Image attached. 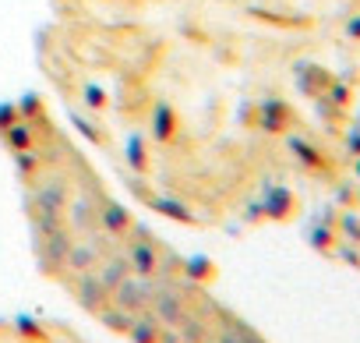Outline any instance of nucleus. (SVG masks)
I'll use <instances>...</instances> for the list:
<instances>
[{"label": "nucleus", "mask_w": 360, "mask_h": 343, "mask_svg": "<svg viewBox=\"0 0 360 343\" xmlns=\"http://www.w3.org/2000/svg\"><path fill=\"white\" fill-rule=\"evenodd\" d=\"M124 156H127V166L134 174H145L148 170V145H145V135L131 131L127 135V145H124Z\"/></svg>", "instance_id": "17"}, {"label": "nucleus", "mask_w": 360, "mask_h": 343, "mask_svg": "<svg viewBox=\"0 0 360 343\" xmlns=\"http://www.w3.org/2000/svg\"><path fill=\"white\" fill-rule=\"evenodd\" d=\"M353 170H356V177H360V156H356V166H353Z\"/></svg>", "instance_id": "35"}, {"label": "nucleus", "mask_w": 360, "mask_h": 343, "mask_svg": "<svg viewBox=\"0 0 360 343\" xmlns=\"http://www.w3.org/2000/svg\"><path fill=\"white\" fill-rule=\"evenodd\" d=\"M173 135H176V113L169 103H159L152 110V142L166 145V142H173Z\"/></svg>", "instance_id": "10"}, {"label": "nucleus", "mask_w": 360, "mask_h": 343, "mask_svg": "<svg viewBox=\"0 0 360 343\" xmlns=\"http://www.w3.org/2000/svg\"><path fill=\"white\" fill-rule=\"evenodd\" d=\"M124 258H127V266H131V273L134 276H155L159 273V248H155V241L148 237V230L145 227H131V241H127V251H124Z\"/></svg>", "instance_id": "2"}, {"label": "nucleus", "mask_w": 360, "mask_h": 343, "mask_svg": "<svg viewBox=\"0 0 360 343\" xmlns=\"http://www.w3.org/2000/svg\"><path fill=\"white\" fill-rule=\"evenodd\" d=\"M262 216H265V213H262V199H258V202L248 206V220H262Z\"/></svg>", "instance_id": "32"}, {"label": "nucleus", "mask_w": 360, "mask_h": 343, "mask_svg": "<svg viewBox=\"0 0 360 343\" xmlns=\"http://www.w3.org/2000/svg\"><path fill=\"white\" fill-rule=\"evenodd\" d=\"M180 329V343H205L209 339V329H205V322H198V318H184V322H180L176 325Z\"/></svg>", "instance_id": "23"}, {"label": "nucleus", "mask_w": 360, "mask_h": 343, "mask_svg": "<svg viewBox=\"0 0 360 343\" xmlns=\"http://www.w3.org/2000/svg\"><path fill=\"white\" fill-rule=\"evenodd\" d=\"M75 294H78L82 308H89V311H96V315H99V311L110 304V290L99 283V276H96V273H78Z\"/></svg>", "instance_id": "6"}, {"label": "nucleus", "mask_w": 360, "mask_h": 343, "mask_svg": "<svg viewBox=\"0 0 360 343\" xmlns=\"http://www.w3.org/2000/svg\"><path fill=\"white\" fill-rule=\"evenodd\" d=\"M148 311L155 315V322L159 325H180L188 318V301H184V294H180L173 283H155V290H152V301H148Z\"/></svg>", "instance_id": "1"}, {"label": "nucleus", "mask_w": 360, "mask_h": 343, "mask_svg": "<svg viewBox=\"0 0 360 343\" xmlns=\"http://www.w3.org/2000/svg\"><path fill=\"white\" fill-rule=\"evenodd\" d=\"M307 241H311V248H318V251H332V248H335V230L325 227V223H314V227L307 230Z\"/></svg>", "instance_id": "24"}, {"label": "nucleus", "mask_w": 360, "mask_h": 343, "mask_svg": "<svg viewBox=\"0 0 360 343\" xmlns=\"http://www.w3.org/2000/svg\"><path fill=\"white\" fill-rule=\"evenodd\" d=\"M339 230H342L349 241H360V220H356V216H349V213H346V216L339 220Z\"/></svg>", "instance_id": "29"}, {"label": "nucleus", "mask_w": 360, "mask_h": 343, "mask_svg": "<svg viewBox=\"0 0 360 343\" xmlns=\"http://www.w3.org/2000/svg\"><path fill=\"white\" fill-rule=\"evenodd\" d=\"M159 343H180V332H176L173 325H162V329H159Z\"/></svg>", "instance_id": "31"}, {"label": "nucleus", "mask_w": 360, "mask_h": 343, "mask_svg": "<svg viewBox=\"0 0 360 343\" xmlns=\"http://www.w3.org/2000/svg\"><path fill=\"white\" fill-rule=\"evenodd\" d=\"M356 199H360V195H356Z\"/></svg>", "instance_id": "36"}, {"label": "nucleus", "mask_w": 360, "mask_h": 343, "mask_svg": "<svg viewBox=\"0 0 360 343\" xmlns=\"http://www.w3.org/2000/svg\"><path fill=\"white\" fill-rule=\"evenodd\" d=\"M216 343H262L251 329H244L240 322H230L226 329H219L216 332Z\"/></svg>", "instance_id": "22"}, {"label": "nucleus", "mask_w": 360, "mask_h": 343, "mask_svg": "<svg viewBox=\"0 0 360 343\" xmlns=\"http://www.w3.org/2000/svg\"><path fill=\"white\" fill-rule=\"evenodd\" d=\"M339 255H342L346 262H353V266H360V255H356V248H342Z\"/></svg>", "instance_id": "33"}, {"label": "nucleus", "mask_w": 360, "mask_h": 343, "mask_svg": "<svg viewBox=\"0 0 360 343\" xmlns=\"http://www.w3.org/2000/svg\"><path fill=\"white\" fill-rule=\"evenodd\" d=\"M159 322H155V315L145 308V311H138L134 315V322H131V329H127V336H131V343H159Z\"/></svg>", "instance_id": "13"}, {"label": "nucleus", "mask_w": 360, "mask_h": 343, "mask_svg": "<svg viewBox=\"0 0 360 343\" xmlns=\"http://www.w3.org/2000/svg\"><path fill=\"white\" fill-rule=\"evenodd\" d=\"M99 258H103V255L96 251V244H71L64 266H71L75 273H92V269L99 266Z\"/></svg>", "instance_id": "16"}, {"label": "nucleus", "mask_w": 360, "mask_h": 343, "mask_svg": "<svg viewBox=\"0 0 360 343\" xmlns=\"http://www.w3.org/2000/svg\"><path fill=\"white\" fill-rule=\"evenodd\" d=\"M15 163H18V170L25 177H32L36 170H39V152L36 149H22V152H15Z\"/></svg>", "instance_id": "26"}, {"label": "nucleus", "mask_w": 360, "mask_h": 343, "mask_svg": "<svg viewBox=\"0 0 360 343\" xmlns=\"http://www.w3.org/2000/svg\"><path fill=\"white\" fill-rule=\"evenodd\" d=\"M127 273H131V266H127L124 255H106V258H99V273H96V276H99V283H103L106 290H113Z\"/></svg>", "instance_id": "15"}, {"label": "nucleus", "mask_w": 360, "mask_h": 343, "mask_svg": "<svg viewBox=\"0 0 360 343\" xmlns=\"http://www.w3.org/2000/svg\"><path fill=\"white\" fill-rule=\"evenodd\" d=\"M99 322H103L106 329H113V332H124V336H127V329H131L134 315H131V311H124V308H117V304H106V308L99 311Z\"/></svg>", "instance_id": "20"}, {"label": "nucleus", "mask_w": 360, "mask_h": 343, "mask_svg": "<svg viewBox=\"0 0 360 343\" xmlns=\"http://www.w3.org/2000/svg\"><path fill=\"white\" fill-rule=\"evenodd\" d=\"M148 206L166 216V220H176V223H195V213L180 202V199H169V195H148Z\"/></svg>", "instance_id": "11"}, {"label": "nucleus", "mask_w": 360, "mask_h": 343, "mask_svg": "<svg viewBox=\"0 0 360 343\" xmlns=\"http://www.w3.org/2000/svg\"><path fill=\"white\" fill-rule=\"evenodd\" d=\"M152 290H155L152 276H134V273H127V276L110 290V297H113V304H117V308H124V311L138 315V311H145V308H148Z\"/></svg>", "instance_id": "3"}, {"label": "nucleus", "mask_w": 360, "mask_h": 343, "mask_svg": "<svg viewBox=\"0 0 360 343\" xmlns=\"http://www.w3.org/2000/svg\"><path fill=\"white\" fill-rule=\"evenodd\" d=\"M180 269H184L188 280H195V283H212L216 280V262L209 255H191V258L180 262Z\"/></svg>", "instance_id": "19"}, {"label": "nucleus", "mask_w": 360, "mask_h": 343, "mask_svg": "<svg viewBox=\"0 0 360 343\" xmlns=\"http://www.w3.org/2000/svg\"><path fill=\"white\" fill-rule=\"evenodd\" d=\"M15 120H22V113H18V103H0V131H4V127H11Z\"/></svg>", "instance_id": "27"}, {"label": "nucleus", "mask_w": 360, "mask_h": 343, "mask_svg": "<svg viewBox=\"0 0 360 343\" xmlns=\"http://www.w3.org/2000/svg\"><path fill=\"white\" fill-rule=\"evenodd\" d=\"M290 120H293V113H290V106H286L283 99H276V96L262 99V106H258V124H262L269 135H283V131L290 127Z\"/></svg>", "instance_id": "9"}, {"label": "nucleus", "mask_w": 360, "mask_h": 343, "mask_svg": "<svg viewBox=\"0 0 360 343\" xmlns=\"http://www.w3.org/2000/svg\"><path fill=\"white\" fill-rule=\"evenodd\" d=\"M346 145H349V152H353V156H360V124H353V127H349Z\"/></svg>", "instance_id": "30"}, {"label": "nucleus", "mask_w": 360, "mask_h": 343, "mask_svg": "<svg viewBox=\"0 0 360 343\" xmlns=\"http://www.w3.org/2000/svg\"><path fill=\"white\" fill-rule=\"evenodd\" d=\"M82 103H85L92 113H103V110L110 106V96H106V89H103V85L89 82V85H82Z\"/></svg>", "instance_id": "21"}, {"label": "nucleus", "mask_w": 360, "mask_h": 343, "mask_svg": "<svg viewBox=\"0 0 360 343\" xmlns=\"http://www.w3.org/2000/svg\"><path fill=\"white\" fill-rule=\"evenodd\" d=\"M36 244H39V255H43V266H64V258H68V248L75 244L71 241V234L64 230V227H57V230H50V234H43V237H36Z\"/></svg>", "instance_id": "8"}, {"label": "nucleus", "mask_w": 360, "mask_h": 343, "mask_svg": "<svg viewBox=\"0 0 360 343\" xmlns=\"http://www.w3.org/2000/svg\"><path fill=\"white\" fill-rule=\"evenodd\" d=\"M71 124H75V127H78V131H82V135H85L92 145H99V142H103V138H99V131H96V127H92V124H89L82 113H75V117H71Z\"/></svg>", "instance_id": "28"}, {"label": "nucleus", "mask_w": 360, "mask_h": 343, "mask_svg": "<svg viewBox=\"0 0 360 343\" xmlns=\"http://www.w3.org/2000/svg\"><path fill=\"white\" fill-rule=\"evenodd\" d=\"M293 209H297V199H293V192L283 188V185H276V188H269V192L262 195V213H265V220L283 223V220L293 216Z\"/></svg>", "instance_id": "7"}, {"label": "nucleus", "mask_w": 360, "mask_h": 343, "mask_svg": "<svg viewBox=\"0 0 360 343\" xmlns=\"http://www.w3.org/2000/svg\"><path fill=\"white\" fill-rule=\"evenodd\" d=\"M346 29H349V36H353V39H360V18H353Z\"/></svg>", "instance_id": "34"}, {"label": "nucleus", "mask_w": 360, "mask_h": 343, "mask_svg": "<svg viewBox=\"0 0 360 343\" xmlns=\"http://www.w3.org/2000/svg\"><path fill=\"white\" fill-rule=\"evenodd\" d=\"M68 185L57 177V181H43L36 192H32V209L36 213H53V216H64L68 209Z\"/></svg>", "instance_id": "4"}, {"label": "nucleus", "mask_w": 360, "mask_h": 343, "mask_svg": "<svg viewBox=\"0 0 360 343\" xmlns=\"http://www.w3.org/2000/svg\"><path fill=\"white\" fill-rule=\"evenodd\" d=\"M15 329H18L25 339H32V343H43V339H46V329H43L32 315H25V311H22V315H15Z\"/></svg>", "instance_id": "25"}, {"label": "nucleus", "mask_w": 360, "mask_h": 343, "mask_svg": "<svg viewBox=\"0 0 360 343\" xmlns=\"http://www.w3.org/2000/svg\"><path fill=\"white\" fill-rule=\"evenodd\" d=\"M96 223H99V227H103L110 237H124V234H131V227H134L131 213H127L120 202H113V199H103V202H99Z\"/></svg>", "instance_id": "5"}, {"label": "nucleus", "mask_w": 360, "mask_h": 343, "mask_svg": "<svg viewBox=\"0 0 360 343\" xmlns=\"http://www.w3.org/2000/svg\"><path fill=\"white\" fill-rule=\"evenodd\" d=\"M290 152L307 166V170H325V156H321V149L314 145V142H307V138H290Z\"/></svg>", "instance_id": "18"}, {"label": "nucleus", "mask_w": 360, "mask_h": 343, "mask_svg": "<svg viewBox=\"0 0 360 343\" xmlns=\"http://www.w3.org/2000/svg\"><path fill=\"white\" fill-rule=\"evenodd\" d=\"M0 135H4V145H8L11 152L36 149V127H32V120H15L11 127H4Z\"/></svg>", "instance_id": "12"}, {"label": "nucleus", "mask_w": 360, "mask_h": 343, "mask_svg": "<svg viewBox=\"0 0 360 343\" xmlns=\"http://www.w3.org/2000/svg\"><path fill=\"white\" fill-rule=\"evenodd\" d=\"M68 213H71V223H75L78 230H92V227H99V223H96L99 202H92V199H85V195L71 199V202H68Z\"/></svg>", "instance_id": "14"}]
</instances>
